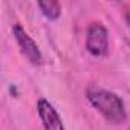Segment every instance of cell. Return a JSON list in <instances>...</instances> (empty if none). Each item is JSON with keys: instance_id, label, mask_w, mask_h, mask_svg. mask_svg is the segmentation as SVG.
<instances>
[{"instance_id": "obj_1", "label": "cell", "mask_w": 130, "mask_h": 130, "mask_svg": "<svg viewBox=\"0 0 130 130\" xmlns=\"http://www.w3.org/2000/svg\"><path fill=\"white\" fill-rule=\"evenodd\" d=\"M87 101L90 106L98 110L109 122L122 124L127 119V112L124 101L112 90H107L100 86H90L86 92Z\"/></svg>"}, {"instance_id": "obj_2", "label": "cell", "mask_w": 130, "mask_h": 130, "mask_svg": "<svg viewBox=\"0 0 130 130\" xmlns=\"http://www.w3.org/2000/svg\"><path fill=\"white\" fill-rule=\"evenodd\" d=\"M86 49L93 57H104L109 52V31L101 22H93L87 28Z\"/></svg>"}, {"instance_id": "obj_3", "label": "cell", "mask_w": 130, "mask_h": 130, "mask_svg": "<svg viewBox=\"0 0 130 130\" xmlns=\"http://www.w3.org/2000/svg\"><path fill=\"white\" fill-rule=\"evenodd\" d=\"M11 31H12L14 38H15V43L19 44L22 54L28 58V61L35 64V66H37V64H41V61H43L41 51H40L38 44L34 41V38L25 31V28L20 23H14Z\"/></svg>"}, {"instance_id": "obj_4", "label": "cell", "mask_w": 130, "mask_h": 130, "mask_svg": "<svg viewBox=\"0 0 130 130\" xmlns=\"http://www.w3.org/2000/svg\"><path fill=\"white\" fill-rule=\"evenodd\" d=\"M37 113L40 116V121H41V125L44 130H66L58 112L46 98H38Z\"/></svg>"}, {"instance_id": "obj_5", "label": "cell", "mask_w": 130, "mask_h": 130, "mask_svg": "<svg viewBox=\"0 0 130 130\" xmlns=\"http://www.w3.org/2000/svg\"><path fill=\"white\" fill-rule=\"evenodd\" d=\"M37 6L40 8L41 14L49 20H57L61 14V5L55 0H47V2H37Z\"/></svg>"}]
</instances>
